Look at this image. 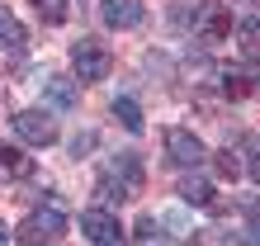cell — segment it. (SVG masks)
Listing matches in <instances>:
<instances>
[{
  "label": "cell",
  "mask_w": 260,
  "mask_h": 246,
  "mask_svg": "<svg viewBox=\"0 0 260 246\" xmlns=\"http://www.w3.org/2000/svg\"><path fill=\"white\" fill-rule=\"evenodd\" d=\"M237 38H241V48H246V57H260V19L237 24Z\"/></svg>",
  "instance_id": "cell-15"
},
{
  "label": "cell",
  "mask_w": 260,
  "mask_h": 246,
  "mask_svg": "<svg viewBox=\"0 0 260 246\" xmlns=\"http://www.w3.org/2000/svg\"><path fill=\"white\" fill-rule=\"evenodd\" d=\"M246 246H260V213L246 218Z\"/></svg>",
  "instance_id": "cell-22"
},
{
  "label": "cell",
  "mask_w": 260,
  "mask_h": 246,
  "mask_svg": "<svg viewBox=\"0 0 260 246\" xmlns=\"http://www.w3.org/2000/svg\"><path fill=\"white\" fill-rule=\"evenodd\" d=\"M81 232L95 241V246H123V227L109 208H85L81 213Z\"/></svg>",
  "instance_id": "cell-5"
},
{
  "label": "cell",
  "mask_w": 260,
  "mask_h": 246,
  "mask_svg": "<svg viewBox=\"0 0 260 246\" xmlns=\"http://www.w3.org/2000/svg\"><path fill=\"white\" fill-rule=\"evenodd\" d=\"M0 246H5V223H0Z\"/></svg>",
  "instance_id": "cell-24"
},
{
  "label": "cell",
  "mask_w": 260,
  "mask_h": 246,
  "mask_svg": "<svg viewBox=\"0 0 260 246\" xmlns=\"http://www.w3.org/2000/svg\"><path fill=\"white\" fill-rule=\"evenodd\" d=\"M43 100H48L52 109H76V104H81L76 81H67V76H48V81H43Z\"/></svg>",
  "instance_id": "cell-10"
},
{
  "label": "cell",
  "mask_w": 260,
  "mask_h": 246,
  "mask_svg": "<svg viewBox=\"0 0 260 246\" xmlns=\"http://www.w3.org/2000/svg\"><path fill=\"white\" fill-rule=\"evenodd\" d=\"M0 175H10V180H34V157H24L14 142H0Z\"/></svg>",
  "instance_id": "cell-9"
},
{
  "label": "cell",
  "mask_w": 260,
  "mask_h": 246,
  "mask_svg": "<svg viewBox=\"0 0 260 246\" xmlns=\"http://www.w3.org/2000/svg\"><path fill=\"white\" fill-rule=\"evenodd\" d=\"M180 199H185V204H213V184L189 171L185 180H180Z\"/></svg>",
  "instance_id": "cell-11"
},
{
  "label": "cell",
  "mask_w": 260,
  "mask_h": 246,
  "mask_svg": "<svg viewBox=\"0 0 260 246\" xmlns=\"http://www.w3.org/2000/svg\"><path fill=\"white\" fill-rule=\"evenodd\" d=\"M137 246H171L156 218H142V223H137Z\"/></svg>",
  "instance_id": "cell-14"
},
{
  "label": "cell",
  "mask_w": 260,
  "mask_h": 246,
  "mask_svg": "<svg viewBox=\"0 0 260 246\" xmlns=\"http://www.w3.org/2000/svg\"><path fill=\"white\" fill-rule=\"evenodd\" d=\"M255 90H260V71H255V67H227V71H222V95L232 100V104L251 100Z\"/></svg>",
  "instance_id": "cell-7"
},
{
  "label": "cell",
  "mask_w": 260,
  "mask_h": 246,
  "mask_svg": "<svg viewBox=\"0 0 260 246\" xmlns=\"http://www.w3.org/2000/svg\"><path fill=\"white\" fill-rule=\"evenodd\" d=\"M10 128L28 147H52L57 142V123H52V114H43V109H19L10 118Z\"/></svg>",
  "instance_id": "cell-3"
},
{
  "label": "cell",
  "mask_w": 260,
  "mask_h": 246,
  "mask_svg": "<svg viewBox=\"0 0 260 246\" xmlns=\"http://www.w3.org/2000/svg\"><path fill=\"white\" fill-rule=\"evenodd\" d=\"M100 14L109 28H137L142 24V0H104Z\"/></svg>",
  "instance_id": "cell-8"
},
{
  "label": "cell",
  "mask_w": 260,
  "mask_h": 246,
  "mask_svg": "<svg viewBox=\"0 0 260 246\" xmlns=\"http://www.w3.org/2000/svg\"><path fill=\"white\" fill-rule=\"evenodd\" d=\"M90 151H95V133L85 128V133H76V137H71V157L81 161V157H90Z\"/></svg>",
  "instance_id": "cell-21"
},
{
  "label": "cell",
  "mask_w": 260,
  "mask_h": 246,
  "mask_svg": "<svg viewBox=\"0 0 260 246\" xmlns=\"http://www.w3.org/2000/svg\"><path fill=\"white\" fill-rule=\"evenodd\" d=\"M213 166H218V175H227V180L241 175V161L232 157V151H218V157H213Z\"/></svg>",
  "instance_id": "cell-20"
},
{
  "label": "cell",
  "mask_w": 260,
  "mask_h": 246,
  "mask_svg": "<svg viewBox=\"0 0 260 246\" xmlns=\"http://www.w3.org/2000/svg\"><path fill=\"white\" fill-rule=\"evenodd\" d=\"M232 10L222 5V0H204V5H194V34L199 38H227L232 34Z\"/></svg>",
  "instance_id": "cell-4"
},
{
  "label": "cell",
  "mask_w": 260,
  "mask_h": 246,
  "mask_svg": "<svg viewBox=\"0 0 260 246\" xmlns=\"http://www.w3.org/2000/svg\"><path fill=\"white\" fill-rule=\"evenodd\" d=\"M114 118L123 123L128 133H142V109H137V100H128V95H123V100H114Z\"/></svg>",
  "instance_id": "cell-12"
},
{
  "label": "cell",
  "mask_w": 260,
  "mask_h": 246,
  "mask_svg": "<svg viewBox=\"0 0 260 246\" xmlns=\"http://www.w3.org/2000/svg\"><path fill=\"white\" fill-rule=\"evenodd\" d=\"M246 171H251V180L260 184V147H251V166H246Z\"/></svg>",
  "instance_id": "cell-23"
},
{
  "label": "cell",
  "mask_w": 260,
  "mask_h": 246,
  "mask_svg": "<svg viewBox=\"0 0 260 246\" xmlns=\"http://www.w3.org/2000/svg\"><path fill=\"white\" fill-rule=\"evenodd\" d=\"M194 246H237V237L222 227H204V232H194Z\"/></svg>",
  "instance_id": "cell-19"
},
{
  "label": "cell",
  "mask_w": 260,
  "mask_h": 246,
  "mask_svg": "<svg viewBox=\"0 0 260 246\" xmlns=\"http://www.w3.org/2000/svg\"><path fill=\"white\" fill-rule=\"evenodd\" d=\"M67 232V218H62V208H34L28 218L19 223V241H28V246H43V241H57Z\"/></svg>",
  "instance_id": "cell-2"
},
{
  "label": "cell",
  "mask_w": 260,
  "mask_h": 246,
  "mask_svg": "<svg viewBox=\"0 0 260 246\" xmlns=\"http://www.w3.org/2000/svg\"><path fill=\"white\" fill-rule=\"evenodd\" d=\"M166 157L180 161V166H199L208 151H204V142H199L189 128H166Z\"/></svg>",
  "instance_id": "cell-6"
},
{
  "label": "cell",
  "mask_w": 260,
  "mask_h": 246,
  "mask_svg": "<svg viewBox=\"0 0 260 246\" xmlns=\"http://www.w3.org/2000/svg\"><path fill=\"white\" fill-rule=\"evenodd\" d=\"M24 43V28H19V19H14L10 10H0V48H19Z\"/></svg>",
  "instance_id": "cell-13"
},
{
  "label": "cell",
  "mask_w": 260,
  "mask_h": 246,
  "mask_svg": "<svg viewBox=\"0 0 260 246\" xmlns=\"http://www.w3.org/2000/svg\"><path fill=\"white\" fill-rule=\"evenodd\" d=\"M161 232H171V237H194V227H189V218L185 213H161Z\"/></svg>",
  "instance_id": "cell-18"
},
{
  "label": "cell",
  "mask_w": 260,
  "mask_h": 246,
  "mask_svg": "<svg viewBox=\"0 0 260 246\" xmlns=\"http://www.w3.org/2000/svg\"><path fill=\"white\" fill-rule=\"evenodd\" d=\"M34 10L43 14V24H67V0H34Z\"/></svg>",
  "instance_id": "cell-17"
},
{
  "label": "cell",
  "mask_w": 260,
  "mask_h": 246,
  "mask_svg": "<svg viewBox=\"0 0 260 246\" xmlns=\"http://www.w3.org/2000/svg\"><path fill=\"white\" fill-rule=\"evenodd\" d=\"M71 62H76V81H85V85H95V81H104L109 76V67H114V57H109V48L104 43H95V38H81L71 48Z\"/></svg>",
  "instance_id": "cell-1"
},
{
  "label": "cell",
  "mask_w": 260,
  "mask_h": 246,
  "mask_svg": "<svg viewBox=\"0 0 260 246\" xmlns=\"http://www.w3.org/2000/svg\"><path fill=\"white\" fill-rule=\"evenodd\" d=\"M95 194H100V204H123V199H128V184H114L109 175H100Z\"/></svg>",
  "instance_id": "cell-16"
}]
</instances>
